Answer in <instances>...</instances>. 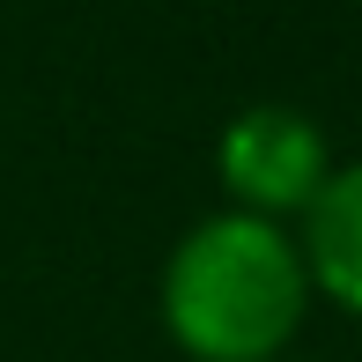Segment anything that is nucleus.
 <instances>
[{
	"instance_id": "obj_1",
	"label": "nucleus",
	"mask_w": 362,
	"mask_h": 362,
	"mask_svg": "<svg viewBox=\"0 0 362 362\" xmlns=\"http://www.w3.org/2000/svg\"><path fill=\"white\" fill-rule=\"evenodd\" d=\"M310 267L288 222L215 207L170 244L156 281V318L192 362H281L310 310Z\"/></svg>"
},
{
	"instance_id": "obj_2",
	"label": "nucleus",
	"mask_w": 362,
	"mask_h": 362,
	"mask_svg": "<svg viewBox=\"0 0 362 362\" xmlns=\"http://www.w3.org/2000/svg\"><path fill=\"white\" fill-rule=\"evenodd\" d=\"M215 177H222L229 207L296 229L310 215V200L325 192V177H333V148H325L318 119H303L288 104H252L222 126Z\"/></svg>"
},
{
	"instance_id": "obj_3",
	"label": "nucleus",
	"mask_w": 362,
	"mask_h": 362,
	"mask_svg": "<svg viewBox=\"0 0 362 362\" xmlns=\"http://www.w3.org/2000/svg\"><path fill=\"white\" fill-rule=\"evenodd\" d=\"M296 244H303L310 288L325 303H340L348 318H362V156L333 163L325 192L310 200V215L296 222Z\"/></svg>"
}]
</instances>
